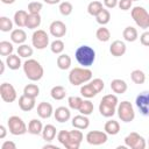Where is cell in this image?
<instances>
[{"instance_id": "obj_45", "label": "cell", "mask_w": 149, "mask_h": 149, "mask_svg": "<svg viewBox=\"0 0 149 149\" xmlns=\"http://www.w3.org/2000/svg\"><path fill=\"white\" fill-rule=\"evenodd\" d=\"M91 84H92V86L95 88V91L99 93V92H101L102 90H104V87H105V84H104V80L102 79H100V78H94L93 80H91L90 81Z\"/></svg>"}, {"instance_id": "obj_15", "label": "cell", "mask_w": 149, "mask_h": 149, "mask_svg": "<svg viewBox=\"0 0 149 149\" xmlns=\"http://www.w3.org/2000/svg\"><path fill=\"white\" fill-rule=\"evenodd\" d=\"M126 50H127V47H126L125 42L123 41H120V40H115L114 42H112V44L109 47V52L114 57H121V56H123L126 54Z\"/></svg>"}, {"instance_id": "obj_50", "label": "cell", "mask_w": 149, "mask_h": 149, "mask_svg": "<svg viewBox=\"0 0 149 149\" xmlns=\"http://www.w3.org/2000/svg\"><path fill=\"white\" fill-rule=\"evenodd\" d=\"M2 149H15L16 148V144L13 142V141H5L1 146Z\"/></svg>"}, {"instance_id": "obj_16", "label": "cell", "mask_w": 149, "mask_h": 149, "mask_svg": "<svg viewBox=\"0 0 149 149\" xmlns=\"http://www.w3.org/2000/svg\"><path fill=\"white\" fill-rule=\"evenodd\" d=\"M54 113V108L52 105L45 101H42L37 105V114L40 118L42 119H49Z\"/></svg>"}, {"instance_id": "obj_6", "label": "cell", "mask_w": 149, "mask_h": 149, "mask_svg": "<svg viewBox=\"0 0 149 149\" xmlns=\"http://www.w3.org/2000/svg\"><path fill=\"white\" fill-rule=\"evenodd\" d=\"M132 17L134 22L142 29L149 28V13L141 6H135L132 9Z\"/></svg>"}, {"instance_id": "obj_17", "label": "cell", "mask_w": 149, "mask_h": 149, "mask_svg": "<svg viewBox=\"0 0 149 149\" xmlns=\"http://www.w3.org/2000/svg\"><path fill=\"white\" fill-rule=\"evenodd\" d=\"M54 116L56 119V121L63 123V122H66L70 120L71 118V112L68 107L65 106H61V107H57L56 111L54 112Z\"/></svg>"}, {"instance_id": "obj_48", "label": "cell", "mask_w": 149, "mask_h": 149, "mask_svg": "<svg viewBox=\"0 0 149 149\" xmlns=\"http://www.w3.org/2000/svg\"><path fill=\"white\" fill-rule=\"evenodd\" d=\"M140 42H141V44H143L146 47H149V31H144L140 36Z\"/></svg>"}, {"instance_id": "obj_51", "label": "cell", "mask_w": 149, "mask_h": 149, "mask_svg": "<svg viewBox=\"0 0 149 149\" xmlns=\"http://www.w3.org/2000/svg\"><path fill=\"white\" fill-rule=\"evenodd\" d=\"M6 134H7V130H6V127L3 125L0 126V139H5L6 137Z\"/></svg>"}, {"instance_id": "obj_2", "label": "cell", "mask_w": 149, "mask_h": 149, "mask_svg": "<svg viewBox=\"0 0 149 149\" xmlns=\"http://www.w3.org/2000/svg\"><path fill=\"white\" fill-rule=\"evenodd\" d=\"M118 105H119V100L115 94H106L102 97L99 104V112L102 116L111 118L116 113Z\"/></svg>"}, {"instance_id": "obj_40", "label": "cell", "mask_w": 149, "mask_h": 149, "mask_svg": "<svg viewBox=\"0 0 149 149\" xmlns=\"http://www.w3.org/2000/svg\"><path fill=\"white\" fill-rule=\"evenodd\" d=\"M0 30L3 33L13 30V21L7 16H1L0 17Z\"/></svg>"}, {"instance_id": "obj_10", "label": "cell", "mask_w": 149, "mask_h": 149, "mask_svg": "<svg viewBox=\"0 0 149 149\" xmlns=\"http://www.w3.org/2000/svg\"><path fill=\"white\" fill-rule=\"evenodd\" d=\"M0 95L5 102H13L17 98L16 90L9 83H2L0 85Z\"/></svg>"}, {"instance_id": "obj_33", "label": "cell", "mask_w": 149, "mask_h": 149, "mask_svg": "<svg viewBox=\"0 0 149 149\" xmlns=\"http://www.w3.org/2000/svg\"><path fill=\"white\" fill-rule=\"evenodd\" d=\"M95 37H97L100 42H107V41H109V38H111V31H109L106 27L101 26L100 28L97 29V31H95Z\"/></svg>"}, {"instance_id": "obj_55", "label": "cell", "mask_w": 149, "mask_h": 149, "mask_svg": "<svg viewBox=\"0 0 149 149\" xmlns=\"http://www.w3.org/2000/svg\"><path fill=\"white\" fill-rule=\"evenodd\" d=\"M43 148H44V149H47V148H54V149H58L56 146H52V144H45Z\"/></svg>"}, {"instance_id": "obj_49", "label": "cell", "mask_w": 149, "mask_h": 149, "mask_svg": "<svg viewBox=\"0 0 149 149\" xmlns=\"http://www.w3.org/2000/svg\"><path fill=\"white\" fill-rule=\"evenodd\" d=\"M119 3V0H104V5L106 8H114Z\"/></svg>"}, {"instance_id": "obj_8", "label": "cell", "mask_w": 149, "mask_h": 149, "mask_svg": "<svg viewBox=\"0 0 149 149\" xmlns=\"http://www.w3.org/2000/svg\"><path fill=\"white\" fill-rule=\"evenodd\" d=\"M31 43H33L34 48H36L38 50H43L49 45V35L47 34V31H44L42 29H37L33 33Z\"/></svg>"}, {"instance_id": "obj_4", "label": "cell", "mask_w": 149, "mask_h": 149, "mask_svg": "<svg viewBox=\"0 0 149 149\" xmlns=\"http://www.w3.org/2000/svg\"><path fill=\"white\" fill-rule=\"evenodd\" d=\"M92 79V71L87 68H74L69 73V81L73 86L81 85Z\"/></svg>"}, {"instance_id": "obj_29", "label": "cell", "mask_w": 149, "mask_h": 149, "mask_svg": "<svg viewBox=\"0 0 149 149\" xmlns=\"http://www.w3.org/2000/svg\"><path fill=\"white\" fill-rule=\"evenodd\" d=\"M50 95L55 100H63L65 98V95H66V90H65V87H63L61 85H56V86H54L51 88Z\"/></svg>"}, {"instance_id": "obj_41", "label": "cell", "mask_w": 149, "mask_h": 149, "mask_svg": "<svg viewBox=\"0 0 149 149\" xmlns=\"http://www.w3.org/2000/svg\"><path fill=\"white\" fill-rule=\"evenodd\" d=\"M50 49H51V52H54L56 55H59L64 50V42L61 41V40H55L54 42H51Z\"/></svg>"}, {"instance_id": "obj_13", "label": "cell", "mask_w": 149, "mask_h": 149, "mask_svg": "<svg viewBox=\"0 0 149 149\" xmlns=\"http://www.w3.org/2000/svg\"><path fill=\"white\" fill-rule=\"evenodd\" d=\"M135 104L140 113L144 116H149V91L141 92L135 100Z\"/></svg>"}, {"instance_id": "obj_24", "label": "cell", "mask_w": 149, "mask_h": 149, "mask_svg": "<svg viewBox=\"0 0 149 149\" xmlns=\"http://www.w3.org/2000/svg\"><path fill=\"white\" fill-rule=\"evenodd\" d=\"M122 36H123L125 41H127V42H135L137 40V37H139V34H137L136 28H134L132 26H128V27H126L123 29Z\"/></svg>"}, {"instance_id": "obj_42", "label": "cell", "mask_w": 149, "mask_h": 149, "mask_svg": "<svg viewBox=\"0 0 149 149\" xmlns=\"http://www.w3.org/2000/svg\"><path fill=\"white\" fill-rule=\"evenodd\" d=\"M83 102V99L80 97H74V95H71L68 98V104H69V107L71 109H79L80 105Z\"/></svg>"}, {"instance_id": "obj_47", "label": "cell", "mask_w": 149, "mask_h": 149, "mask_svg": "<svg viewBox=\"0 0 149 149\" xmlns=\"http://www.w3.org/2000/svg\"><path fill=\"white\" fill-rule=\"evenodd\" d=\"M132 3H133L132 0H119L118 6L121 10H128L132 8Z\"/></svg>"}, {"instance_id": "obj_1", "label": "cell", "mask_w": 149, "mask_h": 149, "mask_svg": "<svg viewBox=\"0 0 149 149\" xmlns=\"http://www.w3.org/2000/svg\"><path fill=\"white\" fill-rule=\"evenodd\" d=\"M22 66H23V72L29 80L38 81L40 79H42V77L44 74V70H43V66L41 65V63L37 62L36 59H33V58L27 59Z\"/></svg>"}, {"instance_id": "obj_20", "label": "cell", "mask_w": 149, "mask_h": 149, "mask_svg": "<svg viewBox=\"0 0 149 149\" xmlns=\"http://www.w3.org/2000/svg\"><path fill=\"white\" fill-rule=\"evenodd\" d=\"M10 40L13 43H16V44H23L27 40V34L23 29L21 28H17V29H14L12 30L10 33Z\"/></svg>"}, {"instance_id": "obj_39", "label": "cell", "mask_w": 149, "mask_h": 149, "mask_svg": "<svg viewBox=\"0 0 149 149\" xmlns=\"http://www.w3.org/2000/svg\"><path fill=\"white\" fill-rule=\"evenodd\" d=\"M130 78H132V80L135 83V84H143L144 81H146V74H144V72L142 71V70H134V71H132V73H130Z\"/></svg>"}, {"instance_id": "obj_57", "label": "cell", "mask_w": 149, "mask_h": 149, "mask_svg": "<svg viewBox=\"0 0 149 149\" xmlns=\"http://www.w3.org/2000/svg\"><path fill=\"white\" fill-rule=\"evenodd\" d=\"M148 146H149V140H148Z\"/></svg>"}, {"instance_id": "obj_52", "label": "cell", "mask_w": 149, "mask_h": 149, "mask_svg": "<svg viewBox=\"0 0 149 149\" xmlns=\"http://www.w3.org/2000/svg\"><path fill=\"white\" fill-rule=\"evenodd\" d=\"M45 3H48V5H56V3H59L61 2V0H43Z\"/></svg>"}, {"instance_id": "obj_35", "label": "cell", "mask_w": 149, "mask_h": 149, "mask_svg": "<svg viewBox=\"0 0 149 149\" xmlns=\"http://www.w3.org/2000/svg\"><path fill=\"white\" fill-rule=\"evenodd\" d=\"M95 20H97V22H98L99 24H101V26L107 24V23L109 22V20H111V13H109V10L106 9V8H104V9L95 16Z\"/></svg>"}, {"instance_id": "obj_22", "label": "cell", "mask_w": 149, "mask_h": 149, "mask_svg": "<svg viewBox=\"0 0 149 149\" xmlns=\"http://www.w3.org/2000/svg\"><path fill=\"white\" fill-rule=\"evenodd\" d=\"M56 133H57V129L54 125H45L43 127V130H42V137L47 142H51L55 139Z\"/></svg>"}, {"instance_id": "obj_25", "label": "cell", "mask_w": 149, "mask_h": 149, "mask_svg": "<svg viewBox=\"0 0 149 149\" xmlns=\"http://www.w3.org/2000/svg\"><path fill=\"white\" fill-rule=\"evenodd\" d=\"M42 130H43V125L40 120L37 119H31L29 121V125H28V133L33 134V135H40L42 134Z\"/></svg>"}, {"instance_id": "obj_34", "label": "cell", "mask_w": 149, "mask_h": 149, "mask_svg": "<svg viewBox=\"0 0 149 149\" xmlns=\"http://www.w3.org/2000/svg\"><path fill=\"white\" fill-rule=\"evenodd\" d=\"M23 94L36 99V97H38V94H40V87L36 84H28L23 88Z\"/></svg>"}, {"instance_id": "obj_43", "label": "cell", "mask_w": 149, "mask_h": 149, "mask_svg": "<svg viewBox=\"0 0 149 149\" xmlns=\"http://www.w3.org/2000/svg\"><path fill=\"white\" fill-rule=\"evenodd\" d=\"M72 10H73V7H72V3L71 2H69V1L61 2V5H59V12H61L62 15L68 16V15H70L72 13Z\"/></svg>"}, {"instance_id": "obj_28", "label": "cell", "mask_w": 149, "mask_h": 149, "mask_svg": "<svg viewBox=\"0 0 149 149\" xmlns=\"http://www.w3.org/2000/svg\"><path fill=\"white\" fill-rule=\"evenodd\" d=\"M6 64L10 70H17L21 66V58L19 55H9L6 58Z\"/></svg>"}, {"instance_id": "obj_9", "label": "cell", "mask_w": 149, "mask_h": 149, "mask_svg": "<svg viewBox=\"0 0 149 149\" xmlns=\"http://www.w3.org/2000/svg\"><path fill=\"white\" fill-rule=\"evenodd\" d=\"M125 144L126 147L132 149H144L147 147V142L144 137L135 132H132L125 137Z\"/></svg>"}, {"instance_id": "obj_56", "label": "cell", "mask_w": 149, "mask_h": 149, "mask_svg": "<svg viewBox=\"0 0 149 149\" xmlns=\"http://www.w3.org/2000/svg\"><path fill=\"white\" fill-rule=\"evenodd\" d=\"M132 1H137V0H132Z\"/></svg>"}, {"instance_id": "obj_53", "label": "cell", "mask_w": 149, "mask_h": 149, "mask_svg": "<svg viewBox=\"0 0 149 149\" xmlns=\"http://www.w3.org/2000/svg\"><path fill=\"white\" fill-rule=\"evenodd\" d=\"M2 3H6V5H10V3H14L15 0H1Z\"/></svg>"}, {"instance_id": "obj_44", "label": "cell", "mask_w": 149, "mask_h": 149, "mask_svg": "<svg viewBox=\"0 0 149 149\" xmlns=\"http://www.w3.org/2000/svg\"><path fill=\"white\" fill-rule=\"evenodd\" d=\"M42 7H43L42 2L31 1V2H29V5H28V12H29V14H40Z\"/></svg>"}, {"instance_id": "obj_11", "label": "cell", "mask_w": 149, "mask_h": 149, "mask_svg": "<svg viewBox=\"0 0 149 149\" xmlns=\"http://www.w3.org/2000/svg\"><path fill=\"white\" fill-rule=\"evenodd\" d=\"M83 139H84V136H83L81 130L74 128L73 130L69 132V140H68V142L65 143L64 147L66 149H78L80 147V143H81Z\"/></svg>"}, {"instance_id": "obj_36", "label": "cell", "mask_w": 149, "mask_h": 149, "mask_svg": "<svg viewBox=\"0 0 149 149\" xmlns=\"http://www.w3.org/2000/svg\"><path fill=\"white\" fill-rule=\"evenodd\" d=\"M93 109H94V106H93V102L91 101V100H83V102H81V105H80V107H79V112H80V114H84V115H90V114H92V112H93Z\"/></svg>"}, {"instance_id": "obj_32", "label": "cell", "mask_w": 149, "mask_h": 149, "mask_svg": "<svg viewBox=\"0 0 149 149\" xmlns=\"http://www.w3.org/2000/svg\"><path fill=\"white\" fill-rule=\"evenodd\" d=\"M102 9H104V7L100 1H92L87 6V13L92 16H97Z\"/></svg>"}, {"instance_id": "obj_7", "label": "cell", "mask_w": 149, "mask_h": 149, "mask_svg": "<svg viewBox=\"0 0 149 149\" xmlns=\"http://www.w3.org/2000/svg\"><path fill=\"white\" fill-rule=\"evenodd\" d=\"M7 125H8V130L12 135L19 136V135H23L28 132V128H27L24 121L17 115L10 116L7 121Z\"/></svg>"}, {"instance_id": "obj_21", "label": "cell", "mask_w": 149, "mask_h": 149, "mask_svg": "<svg viewBox=\"0 0 149 149\" xmlns=\"http://www.w3.org/2000/svg\"><path fill=\"white\" fill-rule=\"evenodd\" d=\"M111 88L116 94H123L127 91L128 86H127V83L122 79H113L111 81Z\"/></svg>"}, {"instance_id": "obj_14", "label": "cell", "mask_w": 149, "mask_h": 149, "mask_svg": "<svg viewBox=\"0 0 149 149\" xmlns=\"http://www.w3.org/2000/svg\"><path fill=\"white\" fill-rule=\"evenodd\" d=\"M49 31L54 37H63L66 34V26L64 22L56 20V21H52L50 23Z\"/></svg>"}, {"instance_id": "obj_54", "label": "cell", "mask_w": 149, "mask_h": 149, "mask_svg": "<svg viewBox=\"0 0 149 149\" xmlns=\"http://www.w3.org/2000/svg\"><path fill=\"white\" fill-rule=\"evenodd\" d=\"M0 65H1V70H0V73L2 74V73H3V71H5V63H3V62H0Z\"/></svg>"}, {"instance_id": "obj_37", "label": "cell", "mask_w": 149, "mask_h": 149, "mask_svg": "<svg viewBox=\"0 0 149 149\" xmlns=\"http://www.w3.org/2000/svg\"><path fill=\"white\" fill-rule=\"evenodd\" d=\"M14 51V48H13V44L8 41H1L0 42V55L1 56H9L12 55Z\"/></svg>"}, {"instance_id": "obj_31", "label": "cell", "mask_w": 149, "mask_h": 149, "mask_svg": "<svg viewBox=\"0 0 149 149\" xmlns=\"http://www.w3.org/2000/svg\"><path fill=\"white\" fill-rule=\"evenodd\" d=\"M80 94H81L83 97L90 99V98L95 97V95L98 94V92H97L95 88L92 86V84L88 83V84H84V85L80 87Z\"/></svg>"}, {"instance_id": "obj_38", "label": "cell", "mask_w": 149, "mask_h": 149, "mask_svg": "<svg viewBox=\"0 0 149 149\" xmlns=\"http://www.w3.org/2000/svg\"><path fill=\"white\" fill-rule=\"evenodd\" d=\"M17 55L20 57H23V58H29L30 56H33V48L29 47L28 44H20L19 48H17Z\"/></svg>"}, {"instance_id": "obj_30", "label": "cell", "mask_w": 149, "mask_h": 149, "mask_svg": "<svg viewBox=\"0 0 149 149\" xmlns=\"http://www.w3.org/2000/svg\"><path fill=\"white\" fill-rule=\"evenodd\" d=\"M57 66L61 70H68L71 66V57L66 54H61L57 57Z\"/></svg>"}, {"instance_id": "obj_3", "label": "cell", "mask_w": 149, "mask_h": 149, "mask_svg": "<svg viewBox=\"0 0 149 149\" xmlns=\"http://www.w3.org/2000/svg\"><path fill=\"white\" fill-rule=\"evenodd\" d=\"M77 62L83 65V68H88L94 63L95 59V51L90 45H80L77 48L74 52Z\"/></svg>"}, {"instance_id": "obj_12", "label": "cell", "mask_w": 149, "mask_h": 149, "mask_svg": "<svg viewBox=\"0 0 149 149\" xmlns=\"http://www.w3.org/2000/svg\"><path fill=\"white\" fill-rule=\"evenodd\" d=\"M107 133L100 130H91L86 134V141L92 146H100L107 142Z\"/></svg>"}, {"instance_id": "obj_23", "label": "cell", "mask_w": 149, "mask_h": 149, "mask_svg": "<svg viewBox=\"0 0 149 149\" xmlns=\"http://www.w3.org/2000/svg\"><path fill=\"white\" fill-rule=\"evenodd\" d=\"M27 17H28V13L23 9H20L17 12H15L14 14V23L19 27V28H22V27H26V23H27Z\"/></svg>"}, {"instance_id": "obj_26", "label": "cell", "mask_w": 149, "mask_h": 149, "mask_svg": "<svg viewBox=\"0 0 149 149\" xmlns=\"http://www.w3.org/2000/svg\"><path fill=\"white\" fill-rule=\"evenodd\" d=\"M104 130L108 135H116L120 132V125L115 120H108L104 126Z\"/></svg>"}, {"instance_id": "obj_27", "label": "cell", "mask_w": 149, "mask_h": 149, "mask_svg": "<svg viewBox=\"0 0 149 149\" xmlns=\"http://www.w3.org/2000/svg\"><path fill=\"white\" fill-rule=\"evenodd\" d=\"M41 21H42V20H41L40 14H28L26 27L29 28V29H36V28L40 27Z\"/></svg>"}, {"instance_id": "obj_18", "label": "cell", "mask_w": 149, "mask_h": 149, "mask_svg": "<svg viewBox=\"0 0 149 149\" xmlns=\"http://www.w3.org/2000/svg\"><path fill=\"white\" fill-rule=\"evenodd\" d=\"M36 105V101H35V98H30L26 94H22L20 98H19V107L24 111V112H29L31 111Z\"/></svg>"}, {"instance_id": "obj_19", "label": "cell", "mask_w": 149, "mask_h": 149, "mask_svg": "<svg viewBox=\"0 0 149 149\" xmlns=\"http://www.w3.org/2000/svg\"><path fill=\"white\" fill-rule=\"evenodd\" d=\"M72 126L73 128H77V129H86L88 128L90 126V120L87 118V115H84V114H79V115H76L73 119H72Z\"/></svg>"}, {"instance_id": "obj_5", "label": "cell", "mask_w": 149, "mask_h": 149, "mask_svg": "<svg viewBox=\"0 0 149 149\" xmlns=\"http://www.w3.org/2000/svg\"><path fill=\"white\" fill-rule=\"evenodd\" d=\"M116 113H118V116L121 121L123 122H132L134 119H135V111H134V107L133 105L125 100V101H121L119 102L118 107H116Z\"/></svg>"}, {"instance_id": "obj_46", "label": "cell", "mask_w": 149, "mask_h": 149, "mask_svg": "<svg viewBox=\"0 0 149 149\" xmlns=\"http://www.w3.org/2000/svg\"><path fill=\"white\" fill-rule=\"evenodd\" d=\"M57 140H58V142H59L61 144L65 146V143H66L68 140H69V132H68V130H61V132H58V134H57Z\"/></svg>"}]
</instances>
